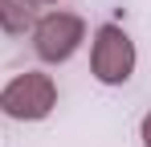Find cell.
<instances>
[{"label": "cell", "instance_id": "8992f818", "mask_svg": "<svg viewBox=\"0 0 151 147\" xmlns=\"http://www.w3.org/2000/svg\"><path fill=\"white\" fill-rule=\"evenodd\" d=\"M33 4H57V0H33Z\"/></svg>", "mask_w": 151, "mask_h": 147}, {"label": "cell", "instance_id": "5b68a950", "mask_svg": "<svg viewBox=\"0 0 151 147\" xmlns=\"http://www.w3.org/2000/svg\"><path fill=\"white\" fill-rule=\"evenodd\" d=\"M139 135H143V147H151V115L143 119V127H139Z\"/></svg>", "mask_w": 151, "mask_h": 147}, {"label": "cell", "instance_id": "277c9868", "mask_svg": "<svg viewBox=\"0 0 151 147\" xmlns=\"http://www.w3.org/2000/svg\"><path fill=\"white\" fill-rule=\"evenodd\" d=\"M33 17H37L33 0H0V29L8 37H21L25 29H33Z\"/></svg>", "mask_w": 151, "mask_h": 147}, {"label": "cell", "instance_id": "6da1fadb", "mask_svg": "<svg viewBox=\"0 0 151 147\" xmlns=\"http://www.w3.org/2000/svg\"><path fill=\"white\" fill-rule=\"evenodd\" d=\"M57 106V86H53L49 74H17L4 90H0V110L17 122H41Z\"/></svg>", "mask_w": 151, "mask_h": 147}, {"label": "cell", "instance_id": "7a4b0ae2", "mask_svg": "<svg viewBox=\"0 0 151 147\" xmlns=\"http://www.w3.org/2000/svg\"><path fill=\"white\" fill-rule=\"evenodd\" d=\"M90 66L102 86H123L135 74V41L127 37L119 24H102L94 33V49H90Z\"/></svg>", "mask_w": 151, "mask_h": 147}, {"label": "cell", "instance_id": "3957f363", "mask_svg": "<svg viewBox=\"0 0 151 147\" xmlns=\"http://www.w3.org/2000/svg\"><path fill=\"white\" fill-rule=\"evenodd\" d=\"M86 41V21L74 12H49L33 24V49L41 61H70L78 53V45Z\"/></svg>", "mask_w": 151, "mask_h": 147}]
</instances>
